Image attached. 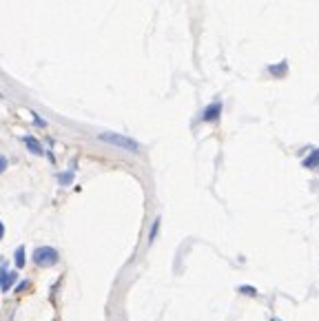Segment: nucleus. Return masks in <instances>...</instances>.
Here are the masks:
<instances>
[{"label":"nucleus","instance_id":"1","mask_svg":"<svg viewBox=\"0 0 319 321\" xmlns=\"http://www.w3.org/2000/svg\"><path fill=\"white\" fill-rule=\"evenodd\" d=\"M100 140L102 142H106V144H111V146H118V149H122V151H129V153H140V146L135 140L133 137H126V135H122V133H100Z\"/></svg>","mask_w":319,"mask_h":321},{"label":"nucleus","instance_id":"2","mask_svg":"<svg viewBox=\"0 0 319 321\" xmlns=\"http://www.w3.org/2000/svg\"><path fill=\"white\" fill-rule=\"evenodd\" d=\"M58 250L51 248V246H38L36 250H33V264L40 266V268H51V266L58 264Z\"/></svg>","mask_w":319,"mask_h":321},{"label":"nucleus","instance_id":"3","mask_svg":"<svg viewBox=\"0 0 319 321\" xmlns=\"http://www.w3.org/2000/svg\"><path fill=\"white\" fill-rule=\"evenodd\" d=\"M18 282V272L13 270H7L5 266H0V290L3 292H9L11 286Z\"/></svg>","mask_w":319,"mask_h":321},{"label":"nucleus","instance_id":"4","mask_svg":"<svg viewBox=\"0 0 319 321\" xmlns=\"http://www.w3.org/2000/svg\"><path fill=\"white\" fill-rule=\"evenodd\" d=\"M219 116H222V102H219V100L211 102V104L202 111V120H204V122H217Z\"/></svg>","mask_w":319,"mask_h":321},{"label":"nucleus","instance_id":"5","mask_svg":"<svg viewBox=\"0 0 319 321\" xmlns=\"http://www.w3.org/2000/svg\"><path fill=\"white\" fill-rule=\"evenodd\" d=\"M302 166L304 169H310V171L319 169V149H310L308 155L302 157Z\"/></svg>","mask_w":319,"mask_h":321},{"label":"nucleus","instance_id":"6","mask_svg":"<svg viewBox=\"0 0 319 321\" xmlns=\"http://www.w3.org/2000/svg\"><path fill=\"white\" fill-rule=\"evenodd\" d=\"M266 69H268L272 78H284L286 73H288V60H282V62H277V64H268Z\"/></svg>","mask_w":319,"mask_h":321},{"label":"nucleus","instance_id":"7","mask_svg":"<svg viewBox=\"0 0 319 321\" xmlns=\"http://www.w3.org/2000/svg\"><path fill=\"white\" fill-rule=\"evenodd\" d=\"M25 142V146L29 149V153H33V155H42L44 153V149H42V144L38 142L36 137H31V135H25V137H20Z\"/></svg>","mask_w":319,"mask_h":321},{"label":"nucleus","instance_id":"8","mask_svg":"<svg viewBox=\"0 0 319 321\" xmlns=\"http://www.w3.org/2000/svg\"><path fill=\"white\" fill-rule=\"evenodd\" d=\"M27 253H25V246H18L16 253H13V264H16V268H25L27 264Z\"/></svg>","mask_w":319,"mask_h":321},{"label":"nucleus","instance_id":"9","mask_svg":"<svg viewBox=\"0 0 319 321\" xmlns=\"http://www.w3.org/2000/svg\"><path fill=\"white\" fill-rule=\"evenodd\" d=\"M160 224H162V219L155 217L153 219V224H151V228H149V244L155 242V237H157V231H160Z\"/></svg>","mask_w":319,"mask_h":321},{"label":"nucleus","instance_id":"10","mask_svg":"<svg viewBox=\"0 0 319 321\" xmlns=\"http://www.w3.org/2000/svg\"><path fill=\"white\" fill-rule=\"evenodd\" d=\"M58 182L62 184V186H69L73 182V171H64V173H60L58 175Z\"/></svg>","mask_w":319,"mask_h":321},{"label":"nucleus","instance_id":"11","mask_svg":"<svg viewBox=\"0 0 319 321\" xmlns=\"http://www.w3.org/2000/svg\"><path fill=\"white\" fill-rule=\"evenodd\" d=\"M239 292H242V295H250V297H257V288L255 286H239Z\"/></svg>","mask_w":319,"mask_h":321},{"label":"nucleus","instance_id":"12","mask_svg":"<svg viewBox=\"0 0 319 321\" xmlns=\"http://www.w3.org/2000/svg\"><path fill=\"white\" fill-rule=\"evenodd\" d=\"M33 124H36V126H47V122L38 116V113H33Z\"/></svg>","mask_w":319,"mask_h":321},{"label":"nucleus","instance_id":"13","mask_svg":"<svg viewBox=\"0 0 319 321\" xmlns=\"http://www.w3.org/2000/svg\"><path fill=\"white\" fill-rule=\"evenodd\" d=\"M27 288H29V282H27V279H25V282H18V286H16V292H22V290H27Z\"/></svg>","mask_w":319,"mask_h":321},{"label":"nucleus","instance_id":"14","mask_svg":"<svg viewBox=\"0 0 319 321\" xmlns=\"http://www.w3.org/2000/svg\"><path fill=\"white\" fill-rule=\"evenodd\" d=\"M7 169V157L5 155H0V173H3Z\"/></svg>","mask_w":319,"mask_h":321},{"label":"nucleus","instance_id":"15","mask_svg":"<svg viewBox=\"0 0 319 321\" xmlns=\"http://www.w3.org/2000/svg\"><path fill=\"white\" fill-rule=\"evenodd\" d=\"M3 237H5V224L0 222V239H3Z\"/></svg>","mask_w":319,"mask_h":321},{"label":"nucleus","instance_id":"16","mask_svg":"<svg viewBox=\"0 0 319 321\" xmlns=\"http://www.w3.org/2000/svg\"><path fill=\"white\" fill-rule=\"evenodd\" d=\"M270 321H282V319H279V317H272V319H270Z\"/></svg>","mask_w":319,"mask_h":321}]
</instances>
